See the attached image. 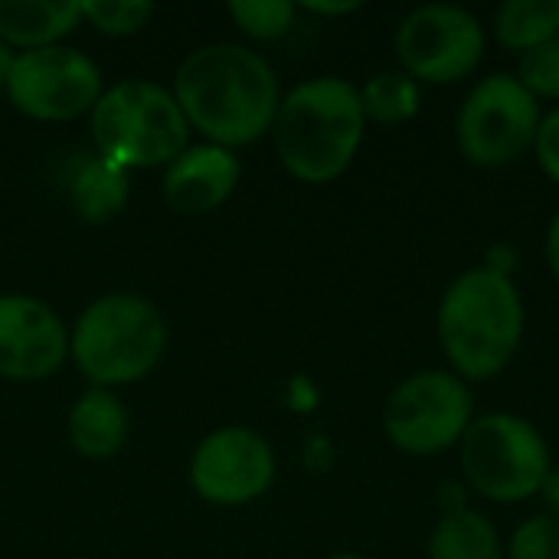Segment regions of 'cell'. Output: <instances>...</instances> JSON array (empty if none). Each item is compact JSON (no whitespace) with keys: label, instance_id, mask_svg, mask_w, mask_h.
<instances>
[{"label":"cell","instance_id":"cell-1","mask_svg":"<svg viewBox=\"0 0 559 559\" xmlns=\"http://www.w3.org/2000/svg\"><path fill=\"white\" fill-rule=\"evenodd\" d=\"M174 98L206 144L246 147L272 131L282 88L275 69L249 46L210 43L193 49L174 75Z\"/></svg>","mask_w":559,"mask_h":559},{"label":"cell","instance_id":"cell-2","mask_svg":"<svg viewBox=\"0 0 559 559\" xmlns=\"http://www.w3.org/2000/svg\"><path fill=\"white\" fill-rule=\"evenodd\" d=\"M527 328L524 298L514 278L481 265L462 272L442 295L436 334L455 377L491 380L518 354Z\"/></svg>","mask_w":559,"mask_h":559},{"label":"cell","instance_id":"cell-3","mask_svg":"<svg viewBox=\"0 0 559 559\" xmlns=\"http://www.w3.org/2000/svg\"><path fill=\"white\" fill-rule=\"evenodd\" d=\"M367 131L360 88L341 75L298 82L282 95L272 138L282 167L301 183H331L357 157Z\"/></svg>","mask_w":559,"mask_h":559},{"label":"cell","instance_id":"cell-4","mask_svg":"<svg viewBox=\"0 0 559 559\" xmlns=\"http://www.w3.org/2000/svg\"><path fill=\"white\" fill-rule=\"evenodd\" d=\"M167 350L160 308L131 292L95 298L69 331V357L79 373L102 390L144 380Z\"/></svg>","mask_w":559,"mask_h":559},{"label":"cell","instance_id":"cell-5","mask_svg":"<svg viewBox=\"0 0 559 559\" xmlns=\"http://www.w3.org/2000/svg\"><path fill=\"white\" fill-rule=\"evenodd\" d=\"M88 121L95 151L128 174L167 167L190 147V124L174 92L151 79H121L108 85Z\"/></svg>","mask_w":559,"mask_h":559},{"label":"cell","instance_id":"cell-6","mask_svg":"<svg viewBox=\"0 0 559 559\" xmlns=\"http://www.w3.org/2000/svg\"><path fill=\"white\" fill-rule=\"evenodd\" d=\"M465 481L495 504H521L540 495L554 462L544 436L514 413L475 416L459 442Z\"/></svg>","mask_w":559,"mask_h":559},{"label":"cell","instance_id":"cell-7","mask_svg":"<svg viewBox=\"0 0 559 559\" xmlns=\"http://www.w3.org/2000/svg\"><path fill=\"white\" fill-rule=\"evenodd\" d=\"M475 419V396L452 370H419L386 400L383 432L393 449L429 459L455 449Z\"/></svg>","mask_w":559,"mask_h":559},{"label":"cell","instance_id":"cell-8","mask_svg":"<svg viewBox=\"0 0 559 559\" xmlns=\"http://www.w3.org/2000/svg\"><path fill=\"white\" fill-rule=\"evenodd\" d=\"M540 118V102L518 75L495 72L465 95L455 118V141L468 164L485 170L508 167L534 147Z\"/></svg>","mask_w":559,"mask_h":559},{"label":"cell","instance_id":"cell-9","mask_svg":"<svg viewBox=\"0 0 559 559\" xmlns=\"http://www.w3.org/2000/svg\"><path fill=\"white\" fill-rule=\"evenodd\" d=\"M488 49L481 20L455 3H426L403 16L396 29V56L406 75L429 85L468 79Z\"/></svg>","mask_w":559,"mask_h":559},{"label":"cell","instance_id":"cell-10","mask_svg":"<svg viewBox=\"0 0 559 559\" xmlns=\"http://www.w3.org/2000/svg\"><path fill=\"white\" fill-rule=\"evenodd\" d=\"M3 92L10 105L33 121H75L92 115L105 79L85 52L59 43L16 52Z\"/></svg>","mask_w":559,"mask_h":559},{"label":"cell","instance_id":"cell-11","mask_svg":"<svg viewBox=\"0 0 559 559\" xmlns=\"http://www.w3.org/2000/svg\"><path fill=\"white\" fill-rule=\"evenodd\" d=\"M278 462L265 436L246 426L210 432L190 459V485L200 501L242 508L259 501L275 481Z\"/></svg>","mask_w":559,"mask_h":559},{"label":"cell","instance_id":"cell-12","mask_svg":"<svg viewBox=\"0 0 559 559\" xmlns=\"http://www.w3.org/2000/svg\"><path fill=\"white\" fill-rule=\"evenodd\" d=\"M69 357V331L52 305L29 295H0V377L36 383Z\"/></svg>","mask_w":559,"mask_h":559},{"label":"cell","instance_id":"cell-13","mask_svg":"<svg viewBox=\"0 0 559 559\" xmlns=\"http://www.w3.org/2000/svg\"><path fill=\"white\" fill-rule=\"evenodd\" d=\"M242 164L236 151L219 144H190L164 167V200L183 216L219 210L239 187Z\"/></svg>","mask_w":559,"mask_h":559},{"label":"cell","instance_id":"cell-14","mask_svg":"<svg viewBox=\"0 0 559 559\" xmlns=\"http://www.w3.org/2000/svg\"><path fill=\"white\" fill-rule=\"evenodd\" d=\"M62 190L79 219L108 223L131 200V174L98 151L72 154V160L62 167Z\"/></svg>","mask_w":559,"mask_h":559},{"label":"cell","instance_id":"cell-15","mask_svg":"<svg viewBox=\"0 0 559 559\" xmlns=\"http://www.w3.org/2000/svg\"><path fill=\"white\" fill-rule=\"evenodd\" d=\"M69 445L92 462H105L118 455L131 432L128 406L115 390L88 386L69 409Z\"/></svg>","mask_w":559,"mask_h":559},{"label":"cell","instance_id":"cell-16","mask_svg":"<svg viewBox=\"0 0 559 559\" xmlns=\"http://www.w3.org/2000/svg\"><path fill=\"white\" fill-rule=\"evenodd\" d=\"M79 23V0H0V43L20 52L59 46Z\"/></svg>","mask_w":559,"mask_h":559},{"label":"cell","instance_id":"cell-17","mask_svg":"<svg viewBox=\"0 0 559 559\" xmlns=\"http://www.w3.org/2000/svg\"><path fill=\"white\" fill-rule=\"evenodd\" d=\"M429 559H508V550L488 514L475 508H452L432 527Z\"/></svg>","mask_w":559,"mask_h":559},{"label":"cell","instance_id":"cell-18","mask_svg":"<svg viewBox=\"0 0 559 559\" xmlns=\"http://www.w3.org/2000/svg\"><path fill=\"white\" fill-rule=\"evenodd\" d=\"M495 36L511 52H531L559 36V0H508L495 13Z\"/></svg>","mask_w":559,"mask_h":559},{"label":"cell","instance_id":"cell-19","mask_svg":"<svg viewBox=\"0 0 559 559\" xmlns=\"http://www.w3.org/2000/svg\"><path fill=\"white\" fill-rule=\"evenodd\" d=\"M419 102H423L419 82L403 69H383L360 85V105L367 121L373 124H386V128L403 124L416 118Z\"/></svg>","mask_w":559,"mask_h":559},{"label":"cell","instance_id":"cell-20","mask_svg":"<svg viewBox=\"0 0 559 559\" xmlns=\"http://www.w3.org/2000/svg\"><path fill=\"white\" fill-rule=\"evenodd\" d=\"M226 13L233 16V23L246 36L269 43V39L285 36L295 26L298 7L288 3V0H233L226 7Z\"/></svg>","mask_w":559,"mask_h":559},{"label":"cell","instance_id":"cell-21","mask_svg":"<svg viewBox=\"0 0 559 559\" xmlns=\"http://www.w3.org/2000/svg\"><path fill=\"white\" fill-rule=\"evenodd\" d=\"M79 3H82V23L95 26L105 36L141 33L154 16V3L147 0H79Z\"/></svg>","mask_w":559,"mask_h":559},{"label":"cell","instance_id":"cell-22","mask_svg":"<svg viewBox=\"0 0 559 559\" xmlns=\"http://www.w3.org/2000/svg\"><path fill=\"white\" fill-rule=\"evenodd\" d=\"M518 82L540 102H559V36L518 59Z\"/></svg>","mask_w":559,"mask_h":559},{"label":"cell","instance_id":"cell-23","mask_svg":"<svg viewBox=\"0 0 559 559\" xmlns=\"http://www.w3.org/2000/svg\"><path fill=\"white\" fill-rule=\"evenodd\" d=\"M508 559H559V521L550 514H534L504 544Z\"/></svg>","mask_w":559,"mask_h":559},{"label":"cell","instance_id":"cell-24","mask_svg":"<svg viewBox=\"0 0 559 559\" xmlns=\"http://www.w3.org/2000/svg\"><path fill=\"white\" fill-rule=\"evenodd\" d=\"M534 154H537L540 170L559 187V108L540 118V128L534 138Z\"/></svg>","mask_w":559,"mask_h":559},{"label":"cell","instance_id":"cell-25","mask_svg":"<svg viewBox=\"0 0 559 559\" xmlns=\"http://www.w3.org/2000/svg\"><path fill=\"white\" fill-rule=\"evenodd\" d=\"M301 10H308V13H314V16H344V13H354V10H360V3H357V0H344V3L305 0V3H301Z\"/></svg>","mask_w":559,"mask_h":559},{"label":"cell","instance_id":"cell-26","mask_svg":"<svg viewBox=\"0 0 559 559\" xmlns=\"http://www.w3.org/2000/svg\"><path fill=\"white\" fill-rule=\"evenodd\" d=\"M540 498H544V504H547V514L559 521V465L550 468V475H547V481H544V488H540Z\"/></svg>","mask_w":559,"mask_h":559},{"label":"cell","instance_id":"cell-27","mask_svg":"<svg viewBox=\"0 0 559 559\" xmlns=\"http://www.w3.org/2000/svg\"><path fill=\"white\" fill-rule=\"evenodd\" d=\"M547 265L554 272V278L559 282V213L550 219V229H547Z\"/></svg>","mask_w":559,"mask_h":559},{"label":"cell","instance_id":"cell-28","mask_svg":"<svg viewBox=\"0 0 559 559\" xmlns=\"http://www.w3.org/2000/svg\"><path fill=\"white\" fill-rule=\"evenodd\" d=\"M13 59H16V52H13L7 43H0V88L7 85V75H10V66H13Z\"/></svg>","mask_w":559,"mask_h":559},{"label":"cell","instance_id":"cell-29","mask_svg":"<svg viewBox=\"0 0 559 559\" xmlns=\"http://www.w3.org/2000/svg\"><path fill=\"white\" fill-rule=\"evenodd\" d=\"M328 559H364V557H357V554H334V557H328Z\"/></svg>","mask_w":559,"mask_h":559}]
</instances>
